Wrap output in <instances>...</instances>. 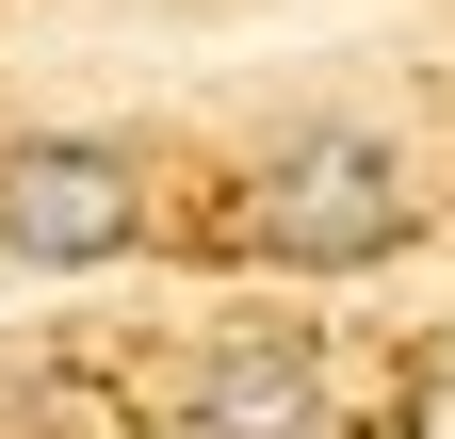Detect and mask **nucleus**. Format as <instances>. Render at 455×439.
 <instances>
[{
    "instance_id": "1",
    "label": "nucleus",
    "mask_w": 455,
    "mask_h": 439,
    "mask_svg": "<svg viewBox=\"0 0 455 439\" xmlns=\"http://www.w3.org/2000/svg\"><path fill=\"white\" fill-rule=\"evenodd\" d=\"M407 228H423V180L390 131H276L244 180V244L276 277H374Z\"/></svg>"
},
{
    "instance_id": "2",
    "label": "nucleus",
    "mask_w": 455,
    "mask_h": 439,
    "mask_svg": "<svg viewBox=\"0 0 455 439\" xmlns=\"http://www.w3.org/2000/svg\"><path fill=\"white\" fill-rule=\"evenodd\" d=\"M131 244H147V147H114V131H17L0 147V260L98 277Z\"/></svg>"
},
{
    "instance_id": "3",
    "label": "nucleus",
    "mask_w": 455,
    "mask_h": 439,
    "mask_svg": "<svg viewBox=\"0 0 455 439\" xmlns=\"http://www.w3.org/2000/svg\"><path fill=\"white\" fill-rule=\"evenodd\" d=\"M180 439H341L325 358H309V342H276V325L212 342V358H196V391H180Z\"/></svg>"
}]
</instances>
